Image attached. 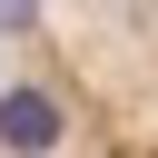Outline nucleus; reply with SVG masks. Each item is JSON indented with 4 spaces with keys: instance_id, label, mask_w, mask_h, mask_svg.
Listing matches in <instances>:
<instances>
[]
</instances>
